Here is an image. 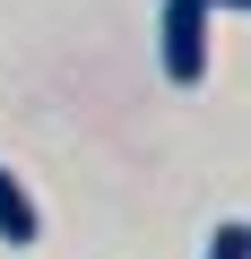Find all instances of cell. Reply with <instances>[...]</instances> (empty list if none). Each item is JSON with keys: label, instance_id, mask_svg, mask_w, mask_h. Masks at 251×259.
Segmentation results:
<instances>
[{"label": "cell", "instance_id": "3", "mask_svg": "<svg viewBox=\"0 0 251 259\" xmlns=\"http://www.w3.org/2000/svg\"><path fill=\"white\" fill-rule=\"evenodd\" d=\"M208 9H217V18H225V9H234V18H251V0H208Z\"/></svg>", "mask_w": 251, "mask_h": 259}, {"label": "cell", "instance_id": "1", "mask_svg": "<svg viewBox=\"0 0 251 259\" xmlns=\"http://www.w3.org/2000/svg\"><path fill=\"white\" fill-rule=\"evenodd\" d=\"M156 61L173 87H199L217 69V9L208 0H165L156 9Z\"/></svg>", "mask_w": 251, "mask_h": 259}, {"label": "cell", "instance_id": "2", "mask_svg": "<svg viewBox=\"0 0 251 259\" xmlns=\"http://www.w3.org/2000/svg\"><path fill=\"white\" fill-rule=\"evenodd\" d=\"M0 242H9V250H35L44 242V207H35V190L9 164H0Z\"/></svg>", "mask_w": 251, "mask_h": 259}]
</instances>
